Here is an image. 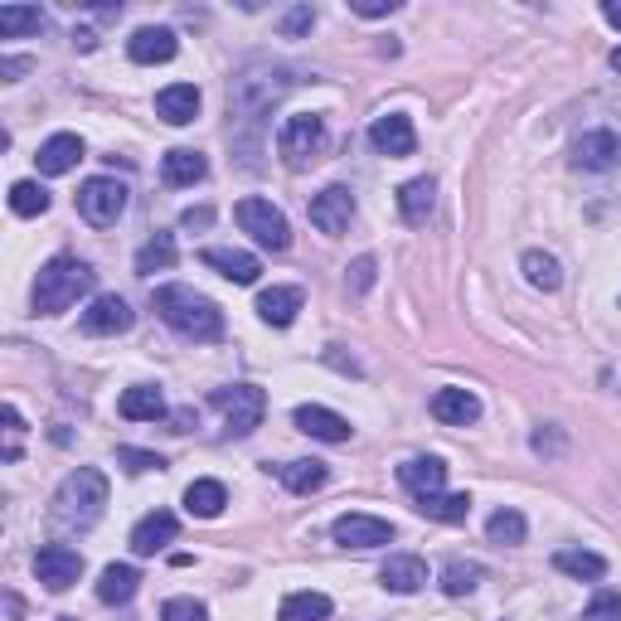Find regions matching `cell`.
I'll return each mask as SVG.
<instances>
[{"mask_svg":"<svg viewBox=\"0 0 621 621\" xmlns=\"http://www.w3.org/2000/svg\"><path fill=\"white\" fill-rule=\"evenodd\" d=\"M103 505H107V476L97 467H78L54 491L49 519L54 529H93L103 519Z\"/></svg>","mask_w":621,"mask_h":621,"instance_id":"obj_1","label":"cell"},{"mask_svg":"<svg viewBox=\"0 0 621 621\" xmlns=\"http://www.w3.org/2000/svg\"><path fill=\"white\" fill-rule=\"evenodd\" d=\"M287 88H291L287 69H273V64L243 69L229 83V137H239V127H248V122H263V112H273Z\"/></svg>","mask_w":621,"mask_h":621,"instance_id":"obj_2","label":"cell"},{"mask_svg":"<svg viewBox=\"0 0 621 621\" xmlns=\"http://www.w3.org/2000/svg\"><path fill=\"white\" fill-rule=\"evenodd\" d=\"M156 311L185 341H219L223 335V311L195 287H156Z\"/></svg>","mask_w":621,"mask_h":621,"instance_id":"obj_3","label":"cell"},{"mask_svg":"<svg viewBox=\"0 0 621 621\" xmlns=\"http://www.w3.org/2000/svg\"><path fill=\"white\" fill-rule=\"evenodd\" d=\"M93 291V267L83 263V257H49V263L39 267V281H35V311L39 315H59L69 311L78 297H88Z\"/></svg>","mask_w":621,"mask_h":621,"instance_id":"obj_4","label":"cell"},{"mask_svg":"<svg viewBox=\"0 0 621 621\" xmlns=\"http://www.w3.org/2000/svg\"><path fill=\"white\" fill-rule=\"evenodd\" d=\"M233 219H239V229L253 233V243L267 248V253H287V248H291V223H287V214H281L273 199H239Z\"/></svg>","mask_w":621,"mask_h":621,"instance_id":"obj_5","label":"cell"},{"mask_svg":"<svg viewBox=\"0 0 621 621\" xmlns=\"http://www.w3.org/2000/svg\"><path fill=\"white\" fill-rule=\"evenodd\" d=\"M209 403L223 413L229 437H248L253 427H263V413H267V393L257 389V383H229V389H214Z\"/></svg>","mask_w":621,"mask_h":621,"instance_id":"obj_6","label":"cell"},{"mask_svg":"<svg viewBox=\"0 0 621 621\" xmlns=\"http://www.w3.org/2000/svg\"><path fill=\"white\" fill-rule=\"evenodd\" d=\"M325 146V122L315 117V112H297V117L281 122L277 131V156L291 165V171H301L307 161H315V151Z\"/></svg>","mask_w":621,"mask_h":621,"instance_id":"obj_7","label":"cell"},{"mask_svg":"<svg viewBox=\"0 0 621 621\" xmlns=\"http://www.w3.org/2000/svg\"><path fill=\"white\" fill-rule=\"evenodd\" d=\"M127 209V185L112 175H93L83 189H78V214H83L93 229H112Z\"/></svg>","mask_w":621,"mask_h":621,"instance_id":"obj_8","label":"cell"},{"mask_svg":"<svg viewBox=\"0 0 621 621\" xmlns=\"http://www.w3.org/2000/svg\"><path fill=\"white\" fill-rule=\"evenodd\" d=\"M35 578L49 587V593H69V587L83 578V553L69 544H44L35 553Z\"/></svg>","mask_w":621,"mask_h":621,"instance_id":"obj_9","label":"cell"},{"mask_svg":"<svg viewBox=\"0 0 621 621\" xmlns=\"http://www.w3.org/2000/svg\"><path fill=\"white\" fill-rule=\"evenodd\" d=\"M311 223L325 233V239H341V233L349 229V219H355V195H349L345 185H325L321 195L311 199Z\"/></svg>","mask_w":621,"mask_h":621,"instance_id":"obj_10","label":"cell"},{"mask_svg":"<svg viewBox=\"0 0 621 621\" xmlns=\"http://www.w3.org/2000/svg\"><path fill=\"white\" fill-rule=\"evenodd\" d=\"M331 534H335V544H345V549H379V544H389L393 539V525L389 519H379V515L349 510L331 525Z\"/></svg>","mask_w":621,"mask_h":621,"instance_id":"obj_11","label":"cell"},{"mask_svg":"<svg viewBox=\"0 0 621 621\" xmlns=\"http://www.w3.org/2000/svg\"><path fill=\"white\" fill-rule=\"evenodd\" d=\"M291 423H297L307 437H315V442H335V447H341V442H349V437H355L349 417L321 409V403H301V409L291 413Z\"/></svg>","mask_w":621,"mask_h":621,"instance_id":"obj_12","label":"cell"},{"mask_svg":"<svg viewBox=\"0 0 621 621\" xmlns=\"http://www.w3.org/2000/svg\"><path fill=\"white\" fill-rule=\"evenodd\" d=\"M369 146H375L379 156H389V161H399V156L417 151V131L403 112H389V117H379L375 127H369Z\"/></svg>","mask_w":621,"mask_h":621,"instance_id":"obj_13","label":"cell"},{"mask_svg":"<svg viewBox=\"0 0 621 621\" xmlns=\"http://www.w3.org/2000/svg\"><path fill=\"white\" fill-rule=\"evenodd\" d=\"M83 335H122L131 331V307L117 297V291H107V297H93V307L83 311Z\"/></svg>","mask_w":621,"mask_h":621,"instance_id":"obj_14","label":"cell"},{"mask_svg":"<svg viewBox=\"0 0 621 621\" xmlns=\"http://www.w3.org/2000/svg\"><path fill=\"white\" fill-rule=\"evenodd\" d=\"M399 485L413 495V501H427L447 485V461L442 457H413L399 467Z\"/></svg>","mask_w":621,"mask_h":621,"instance_id":"obj_15","label":"cell"},{"mask_svg":"<svg viewBox=\"0 0 621 621\" xmlns=\"http://www.w3.org/2000/svg\"><path fill=\"white\" fill-rule=\"evenodd\" d=\"M175 534H180V519L171 510H151L131 529V553H137V559H151V553H161L165 544H175Z\"/></svg>","mask_w":621,"mask_h":621,"instance_id":"obj_16","label":"cell"},{"mask_svg":"<svg viewBox=\"0 0 621 621\" xmlns=\"http://www.w3.org/2000/svg\"><path fill=\"white\" fill-rule=\"evenodd\" d=\"M617 156H621L617 131H583V137L573 141V165H578V171H612Z\"/></svg>","mask_w":621,"mask_h":621,"instance_id":"obj_17","label":"cell"},{"mask_svg":"<svg viewBox=\"0 0 621 621\" xmlns=\"http://www.w3.org/2000/svg\"><path fill=\"white\" fill-rule=\"evenodd\" d=\"M127 54H131V64H171L180 54V39L165 25H141L127 39Z\"/></svg>","mask_w":621,"mask_h":621,"instance_id":"obj_18","label":"cell"},{"mask_svg":"<svg viewBox=\"0 0 621 621\" xmlns=\"http://www.w3.org/2000/svg\"><path fill=\"white\" fill-rule=\"evenodd\" d=\"M156 117L171 127H189L199 117V88L195 83H171L156 93Z\"/></svg>","mask_w":621,"mask_h":621,"instance_id":"obj_19","label":"cell"},{"mask_svg":"<svg viewBox=\"0 0 621 621\" xmlns=\"http://www.w3.org/2000/svg\"><path fill=\"white\" fill-rule=\"evenodd\" d=\"M433 417L447 427H471L481 417V399L471 389H437L433 393Z\"/></svg>","mask_w":621,"mask_h":621,"instance_id":"obj_20","label":"cell"},{"mask_svg":"<svg viewBox=\"0 0 621 621\" xmlns=\"http://www.w3.org/2000/svg\"><path fill=\"white\" fill-rule=\"evenodd\" d=\"M205 267H214L219 277L239 281V287H253L257 273H263V263H257L253 253H243V248H205Z\"/></svg>","mask_w":621,"mask_h":621,"instance_id":"obj_21","label":"cell"},{"mask_svg":"<svg viewBox=\"0 0 621 621\" xmlns=\"http://www.w3.org/2000/svg\"><path fill=\"white\" fill-rule=\"evenodd\" d=\"M78 161H83V137H73V131H59V137H49V141L39 146V156H35L39 175H69Z\"/></svg>","mask_w":621,"mask_h":621,"instance_id":"obj_22","label":"cell"},{"mask_svg":"<svg viewBox=\"0 0 621 621\" xmlns=\"http://www.w3.org/2000/svg\"><path fill=\"white\" fill-rule=\"evenodd\" d=\"M379 583L389 587V593L409 597L417 587H427V563L417 559V553H393V559L379 568Z\"/></svg>","mask_w":621,"mask_h":621,"instance_id":"obj_23","label":"cell"},{"mask_svg":"<svg viewBox=\"0 0 621 621\" xmlns=\"http://www.w3.org/2000/svg\"><path fill=\"white\" fill-rule=\"evenodd\" d=\"M205 175H209V161L199 151H189V146H175V151L161 156V180L165 185L185 189V185H199Z\"/></svg>","mask_w":621,"mask_h":621,"instance_id":"obj_24","label":"cell"},{"mask_svg":"<svg viewBox=\"0 0 621 621\" xmlns=\"http://www.w3.org/2000/svg\"><path fill=\"white\" fill-rule=\"evenodd\" d=\"M117 413L127 417V423H156V417H165V393L156 389V383H131L117 399Z\"/></svg>","mask_w":621,"mask_h":621,"instance_id":"obj_25","label":"cell"},{"mask_svg":"<svg viewBox=\"0 0 621 621\" xmlns=\"http://www.w3.org/2000/svg\"><path fill=\"white\" fill-rule=\"evenodd\" d=\"M297 311H301V287H267L257 297V321L277 325V331H287L297 321Z\"/></svg>","mask_w":621,"mask_h":621,"instance_id":"obj_26","label":"cell"},{"mask_svg":"<svg viewBox=\"0 0 621 621\" xmlns=\"http://www.w3.org/2000/svg\"><path fill=\"white\" fill-rule=\"evenodd\" d=\"M433 205H437V180L433 175H417L399 189V214H403V223H413V229L417 223H427Z\"/></svg>","mask_w":621,"mask_h":621,"instance_id":"obj_27","label":"cell"},{"mask_svg":"<svg viewBox=\"0 0 621 621\" xmlns=\"http://www.w3.org/2000/svg\"><path fill=\"white\" fill-rule=\"evenodd\" d=\"M137 587H141V573L131 568V563H107L103 578H97V602L122 607V602H131V597H137Z\"/></svg>","mask_w":621,"mask_h":621,"instance_id":"obj_28","label":"cell"},{"mask_svg":"<svg viewBox=\"0 0 621 621\" xmlns=\"http://www.w3.org/2000/svg\"><path fill=\"white\" fill-rule=\"evenodd\" d=\"M553 568L578 578V583H602L607 578V559L602 553H587V549H559L553 553Z\"/></svg>","mask_w":621,"mask_h":621,"instance_id":"obj_29","label":"cell"},{"mask_svg":"<svg viewBox=\"0 0 621 621\" xmlns=\"http://www.w3.org/2000/svg\"><path fill=\"white\" fill-rule=\"evenodd\" d=\"M223 505H229V491H223V481H189V491H185V510L195 515V519H219L223 515Z\"/></svg>","mask_w":621,"mask_h":621,"instance_id":"obj_30","label":"cell"},{"mask_svg":"<svg viewBox=\"0 0 621 621\" xmlns=\"http://www.w3.org/2000/svg\"><path fill=\"white\" fill-rule=\"evenodd\" d=\"M417 515L437 519V525H467V515H471V495H467V491H461V495L437 491V495H427V501H417Z\"/></svg>","mask_w":621,"mask_h":621,"instance_id":"obj_31","label":"cell"},{"mask_svg":"<svg viewBox=\"0 0 621 621\" xmlns=\"http://www.w3.org/2000/svg\"><path fill=\"white\" fill-rule=\"evenodd\" d=\"M277 476L291 495H315L331 471H325V461H287V467H277Z\"/></svg>","mask_w":621,"mask_h":621,"instance_id":"obj_32","label":"cell"},{"mask_svg":"<svg viewBox=\"0 0 621 621\" xmlns=\"http://www.w3.org/2000/svg\"><path fill=\"white\" fill-rule=\"evenodd\" d=\"M335 602L325 593H291L287 602H281L277 621H331Z\"/></svg>","mask_w":621,"mask_h":621,"instance_id":"obj_33","label":"cell"},{"mask_svg":"<svg viewBox=\"0 0 621 621\" xmlns=\"http://www.w3.org/2000/svg\"><path fill=\"white\" fill-rule=\"evenodd\" d=\"M519 267H525V281L539 291H559L563 287V267L553 253H539V248H529L525 257H519Z\"/></svg>","mask_w":621,"mask_h":621,"instance_id":"obj_34","label":"cell"},{"mask_svg":"<svg viewBox=\"0 0 621 621\" xmlns=\"http://www.w3.org/2000/svg\"><path fill=\"white\" fill-rule=\"evenodd\" d=\"M171 267H175V233H156V239L141 243V253H137V273L141 277L171 273Z\"/></svg>","mask_w":621,"mask_h":621,"instance_id":"obj_35","label":"cell"},{"mask_svg":"<svg viewBox=\"0 0 621 621\" xmlns=\"http://www.w3.org/2000/svg\"><path fill=\"white\" fill-rule=\"evenodd\" d=\"M485 578V568L481 563H471V559H451L447 568H442V593L447 597H467V593H476V583Z\"/></svg>","mask_w":621,"mask_h":621,"instance_id":"obj_36","label":"cell"},{"mask_svg":"<svg viewBox=\"0 0 621 621\" xmlns=\"http://www.w3.org/2000/svg\"><path fill=\"white\" fill-rule=\"evenodd\" d=\"M10 209H15L20 219H39V214L49 209V189L35 185V180H15V185H10Z\"/></svg>","mask_w":621,"mask_h":621,"instance_id":"obj_37","label":"cell"},{"mask_svg":"<svg viewBox=\"0 0 621 621\" xmlns=\"http://www.w3.org/2000/svg\"><path fill=\"white\" fill-rule=\"evenodd\" d=\"M30 30H44L39 5H0V35L15 39V35H30Z\"/></svg>","mask_w":621,"mask_h":621,"instance_id":"obj_38","label":"cell"},{"mask_svg":"<svg viewBox=\"0 0 621 621\" xmlns=\"http://www.w3.org/2000/svg\"><path fill=\"white\" fill-rule=\"evenodd\" d=\"M485 534H491V544H525L529 525L519 510H495L491 519H485Z\"/></svg>","mask_w":621,"mask_h":621,"instance_id":"obj_39","label":"cell"},{"mask_svg":"<svg viewBox=\"0 0 621 621\" xmlns=\"http://www.w3.org/2000/svg\"><path fill=\"white\" fill-rule=\"evenodd\" d=\"M583 621H621V593L602 587V593H597L593 602L583 607Z\"/></svg>","mask_w":621,"mask_h":621,"instance_id":"obj_40","label":"cell"},{"mask_svg":"<svg viewBox=\"0 0 621 621\" xmlns=\"http://www.w3.org/2000/svg\"><path fill=\"white\" fill-rule=\"evenodd\" d=\"M161 621H209V607L195 602V597H171L161 607Z\"/></svg>","mask_w":621,"mask_h":621,"instance_id":"obj_41","label":"cell"},{"mask_svg":"<svg viewBox=\"0 0 621 621\" xmlns=\"http://www.w3.org/2000/svg\"><path fill=\"white\" fill-rule=\"evenodd\" d=\"M117 461L131 471V476H141V471H165V457H156V451H137V447H117Z\"/></svg>","mask_w":621,"mask_h":621,"instance_id":"obj_42","label":"cell"},{"mask_svg":"<svg viewBox=\"0 0 621 621\" xmlns=\"http://www.w3.org/2000/svg\"><path fill=\"white\" fill-rule=\"evenodd\" d=\"M311 25H315V10L311 5H297V10H287V15H281V35H287V39L307 35Z\"/></svg>","mask_w":621,"mask_h":621,"instance_id":"obj_43","label":"cell"},{"mask_svg":"<svg viewBox=\"0 0 621 621\" xmlns=\"http://www.w3.org/2000/svg\"><path fill=\"white\" fill-rule=\"evenodd\" d=\"M529 447H534L539 457H563V433L553 423H544L534 437H529Z\"/></svg>","mask_w":621,"mask_h":621,"instance_id":"obj_44","label":"cell"},{"mask_svg":"<svg viewBox=\"0 0 621 621\" xmlns=\"http://www.w3.org/2000/svg\"><path fill=\"white\" fill-rule=\"evenodd\" d=\"M5 433H10V442H5V461H20V433H25V417H20L15 403H5Z\"/></svg>","mask_w":621,"mask_h":621,"instance_id":"obj_45","label":"cell"},{"mask_svg":"<svg viewBox=\"0 0 621 621\" xmlns=\"http://www.w3.org/2000/svg\"><path fill=\"white\" fill-rule=\"evenodd\" d=\"M355 15H365V20H379V15H393L399 10V0H355Z\"/></svg>","mask_w":621,"mask_h":621,"instance_id":"obj_46","label":"cell"},{"mask_svg":"<svg viewBox=\"0 0 621 621\" xmlns=\"http://www.w3.org/2000/svg\"><path fill=\"white\" fill-rule=\"evenodd\" d=\"M349 273H355V291H365L369 281H375V257H359V263L349 267Z\"/></svg>","mask_w":621,"mask_h":621,"instance_id":"obj_47","label":"cell"},{"mask_svg":"<svg viewBox=\"0 0 621 621\" xmlns=\"http://www.w3.org/2000/svg\"><path fill=\"white\" fill-rule=\"evenodd\" d=\"M20 73H30V59H0V78H5V83H15Z\"/></svg>","mask_w":621,"mask_h":621,"instance_id":"obj_48","label":"cell"},{"mask_svg":"<svg viewBox=\"0 0 621 621\" xmlns=\"http://www.w3.org/2000/svg\"><path fill=\"white\" fill-rule=\"evenodd\" d=\"M209 219H214L209 209H185V219H180V223H185V229H205Z\"/></svg>","mask_w":621,"mask_h":621,"instance_id":"obj_49","label":"cell"},{"mask_svg":"<svg viewBox=\"0 0 621 621\" xmlns=\"http://www.w3.org/2000/svg\"><path fill=\"white\" fill-rule=\"evenodd\" d=\"M602 15H607V25L621 30V0H602Z\"/></svg>","mask_w":621,"mask_h":621,"instance_id":"obj_50","label":"cell"},{"mask_svg":"<svg viewBox=\"0 0 621 621\" xmlns=\"http://www.w3.org/2000/svg\"><path fill=\"white\" fill-rule=\"evenodd\" d=\"M73 44H78V49H83V54H88V49H93V44H97V39H93V35H88V30H73Z\"/></svg>","mask_w":621,"mask_h":621,"instance_id":"obj_51","label":"cell"},{"mask_svg":"<svg viewBox=\"0 0 621 621\" xmlns=\"http://www.w3.org/2000/svg\"><path fill=\"white\" fill-rule=\"evenodd\" d=\"M612 69L621 73V44H617V49H612Z\"/></svg>","mask_w":621,"mask_h":621,"instance_id":"obj_52","label":"cell"},{"mask_svg":"<svg viewBox=\"0 0 621 621\" xmlns=\"http://www.w3.org/2000/svg\"><path fill=\"white\" fill-rule=\"evenodd\" d=\"M59 621H78V617H59Z\"/></svg>","mask_w":621,"mask_h":621,"instance_id":"obj_53","label":"cell"}]
</instances>
